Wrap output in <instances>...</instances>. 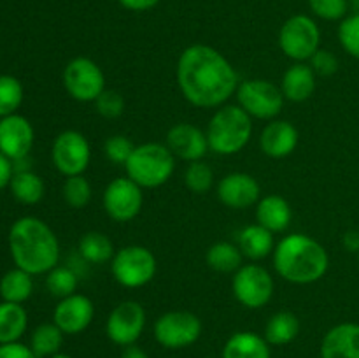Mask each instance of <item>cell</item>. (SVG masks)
Instances as JSON below:
<instances>
[{
  "label": "cell",
  "instance_id": "6da1fadb",
  "mask_svg": "<svg viewBox=\"0 0 359 358\" xmlns=\"http://www.w3.org/2000/svg\"><path fill=\"white\" fill-rule=\"evenodd\" d=\"M175 77L182 97L200 109L224 105L241 84L230 60L207 44H191L181 53Z\"/></svg>",
  "mask_w": 359,
  "mask_h": 358
},
{
  "label": "cell",
  "instance_id": "7a4b0ae2",
  "mask_svg": "<svg viewBox=\"0 0 359 358\" xmlns=\"http://www.w3.org/2000/svg\"><path fill=\"white\" fill-rule=\"evenodd\" d=\"M9 249L14 263L32 276L48 274L58 265L60 242L48 223L23 216L9 230Z\"/></svg>",
  "mask_w": 359,
  "mask_h": 358
},
{
  "label": "cell",
  "instance_id": "3957f363",
  "mask_svg": "<svg viewBox=\"0 0 359 358\" xmlns=\"http://www.w3.org/2000/svg\"><path fill=\"white\" fill-rule=\"evenodd\" d=\"M272 260L279 277L293 284L318 283L330 269V255L325 246L300 232L284 235L276 244Z\"/></svg>",
  "mask_w": 359,
  "mask_h": 358
},
{
  "label": "cell",
  "instance_id": "277c9868",
  "mask_svg": "<svg viewBox=\"0 0 359 358\" xmlns=\"http://www.w3.org/2000/svg\"><path fill=\"white\" fill-rule=\"evenodd\" d=\"M205 133L212 153L231 157L251 140L252 118L238 104L221 105L210 118Z\"/></svg>",
  "mask_w": 359,
  "mask_h": 358
},
{
  "label": "cell",
  "instance_id": "5b68a950",
  "mask_svg": "<svg viewBox=\"0 0 359 358\" xmlns=\"http://www.w3.org/2000/svg\"><path fill=\"white\" fill-rule=\"evenodd\" d=\"M126 175L140 188H160L175 171V157L167 144L144 142L135 146L125 165Z\"/></svg>",
  "mask_w": 359,
  "mask_h": 358
},
{
  "label": "cell",
  "instance_id": "8992f818",
  "mask_svg": "<svg viewBox=\"0 0 359 358\" xmlns=\"http://www.w3.org/2000/svg\"><path fill=\"white\" fill-rule=\"evenodd\" d=\"M156 256L149 248L140 244L123 246L111 260V272L123 288H142L156 276Z\"/></svg>",
  "mask_w": 359,
  "mask_h": 358
},
{
  "label": "cell",
  "instance_id": "52a82bcc",
  "mask_svg": "<svg viewBox=\"0 0 359 358\" xmlns=\"http://www.w3.org/2000/svg\"><path fill=\"white\" fill-rule=\"evenodd\" d=\"M279 48L293 62H307L321 48L319 25L307 14L287 18L279 30Z\"/></svg>",
  "mask_w": 359,
  "mask_h": 358
},
{
  "label": "cell",
  "instance_id": "ba28073f",
  "mask_svg": "<svg viewBox=\"0 0 359 358\" xmlns=\"http://www.w3.org/2000/svg\"><path fill=\"white\" fill-rule=\"evenodd\" d=\"M62 83L70 98L88 104L97 100L105 90V74L88 56H76L63 69Z\"/></svg>",
  "mask_w": 359,
  "mask_h": 358
},
{
  "label": "cell",
  "instance_id": "9c48e42d",
  "mask_svg": "<svg viewBox=\"0 0 359 358\" xmlns=\"http://www.w3.org/2000/svg\"><path fill=\"white\" fill-rule=\"evenodd\" d=\"M280 86L266 79L242 81L237 88V102L251 118L272 121L280 114L284 105Z\"/></svg>",
  "mask_w": 359,
  "mask_h": 358
},
{
  "label": "cell",
  "instance_id": "30bf717a",
  "mask_svg": "<svg viewBox=\"0 0 359 358\" xmlns=\"http://www.w3.org/2000/svg\"><path fill=\"white\" fill-rule=\"evenodd\" d=\"M273 277L259 263H245L231 277V291L241 305L248 309H262L272 300Z\"/></svg>",
  "mask_w": 359,
  "mask_h": 358
},
{
  "label": "cell",
  "instance_id": "8fae6325",
  "mask_svg": "<svg viewBox=\"0 0 359 358\" xmlns=\"http://www.w3.org/2000/svg\"><path fill=\"white\" fill-rule=\"evenodd\" d=\"M153 333L160 346L167 350H182L200 339L202 321L195 312L168 311L154 321Z\"/></svg>",
  "mask_w": 359,
  "mask_h": 358
},
{
  "label": "cell",
  "instance_id": "7c38bea8",
  "mask_svg": "<svg viewBox=\"0 0 359 358\" xmlns=\"http://www.w3.org/2000/svg\"><path fill=\"white\" fill-rule=\"evenodd\" d=\"M53 165L65 178L81 175L91 160V146L79 130H63L58 133L51 147Z\"/></svg>",
  "mask_w": 359,
  "mask_h": 358
},
{
  "label": "cell",
  "instance_id": "4fadbf2b",
  "mask_svg": "<svg viewBox=\"0 0 359 358\" xmlns=\"http://www.w3.org/2000/svg\"><path fill=\"white\" fill-rule=\"evenodd\" d=\"M144 193L135 181L126 178H116L105 186L102 195V206L105 214L118 223L135 220L142 211Z\"/></svg>",
  "mask_w": 359,
  "mask_h": 358
},
{
  "label": "cell",
  "instance_id": "5bb4252c",
  "mask_svg": "<svg viewBox=\"0 0 359 358\" xmlns=\"http://www.w3.org/2000/svg\"><path fill=\"white\" fill-rule=\"evenodd\" d=\"M146 309L137 300H123L109 312L105 333L116 346H132L146 329Z\"/></svg>",
  "mask_w": 359,
  "mask_h": 358
},
{
  "label": "cell",
  "instance_id": "9a60e30c",
  "mask_svg": "<svg viewBox=\"0 0 359 358\" xmlns=\"http://www.w3.org/2000/svg\"><path fill=\"white\" fill-rule=\"evenodd\" d=\"M217 200L230 209H249L262 199V186L248 172H230L217 183Z\"/></svg>",
  "mask_w": 359,
  "mask_h": 358
},
{
  "label": "cell",
  "instance_id": "2e32d148",
  "mask_svg": "<svg viewBox=\"0 0 359 358\" xmlns=\"http://www.w3.org/2000/svg\"><path fill=\"white\" fill-rule=\"evenodd\" d=\"M95 318V304L90 297L83 293H74L70 297L60 298L53 311V323L65 336H77L91 325Z\"/></svg>",
  "mask_w": 359,
  "mask_h": 358
},
{
  "label": "cell",
  "instance_id": "e0dca14e",
  "mask_svg": "<svg viewBox=\"0 0 359 358\" xmlns=\"http://www.w3.org/2000/svg\"><path fill=\"white\" fill-rule=\"evenodd\" d=\"M34 126L25 116L11 114L0 118V151L9 160L27 158L34 146Z\"/></svg>",
  "mask_w": 359,
  "mask_h": 358
},
{
  "label": "cell",
  "instance_id": "ac0fdd59",
  "mask_svg": "<svg viewBox=\"0 0 359 358\" xmlns=\"http://www.w3.org/2000/svg\"><path fill=\"white\" fill-rule=\"evenodd\" d=\"M168 150L172 151L175 158L181 160L191 161L202 160L209 151V140H207V133L200 130L198 126L191 125V123H175L170 126L167 132V140H165Z\"/></svg>",
  "mask_w": 359,
  "mask_h": 358
},
{
  "label": "cell",
  "instance_id": "d6986e66",
  "mask_svg": "<svg viewBox=\"0 0 359 358\" xmlns=\"http://www.w3.org/2000/svg\"><path fill=\"white\" fill-rule=\"evenodd\" d=\"M300 133L298 128L287 119H272L266 123L259 133V150L270 158H286L297 150Z\"/></svg>",
  "mask_w": 359,
  "mask_h": 358
},
{
  "label": "cell",
  "instance_id": "ffe728a7",
  "mask_svg": "<svg viewBox=\"0 0 359 358\" xmlns=\"http://www.w3.org/2000/svg\"><path fill=\"white\" fill-rule=\"evenodd\" d=\"M321 358H359V323L332 326L321 340Z\"/></svg>",
  "mask_w": 359,
  "mask_h": 358
},
{
  "label": "cell",
  "instance_id": "44dd1931",
  "mask_svg": "<svg viewBox=\"0 0 359 358\" xmlns=\"http://www.w3.org/2000/svg\"><path fill=\"white\" fill-rule=\"evenodd\" d=\"M293 209L284 197L277 193L262 197L256 204V223L265 227L272 234H280L290 228Z\"/></svg>",
  "mask_w": 359,
  "mask_h": 358
},
{
  "label": "cell",
  "instance_id": "7402d4cb",
  "mask_svg": "<svg viewBox=\"0 0 359 358\" xmlns=\"http://www.w3.org/2000/svg\"><path fill=\"white\" fill-rule=\"evenodd\" d=\"M316 79L318 76L309 63L294 62L284 72L283 81H280V91L286 100L305 102L314 95Z\"/></svg>",
  "mask_w": 359,
  "mask_h": 358
},
{
  "label": "cell",
  "instance_id": "603a6c76",
  "mask_svg": "<svg viewBox=\"0 0 359 358\" xmlns=\"http://www.w3.org/2000/svg\"><path fill=\"white\" fill-rule=\"evenodd\" d=\"M270 230H266L262 225H248L237 234V246L242 251L244 258L258 262V260L266 258L276 249V239Z\"/></svg>",
  "mask_w": 359,
  "mask_h": 358
},
{
  "label": "cell",
  "instance_id": "cb8c5ba5",
  "mask_svg": "<svg viewBox=\"0 0 359 358\" xmlns=\"http://www.w3.org/2000/svg\"><path fill=\"white\" fill-rule=\"evenodd\" d=\"M221 358H272L270 344L263 336L249 330L235 332L223 347Z\"/></svg>",
  "mask_w": 359,
  "mask_h": 358
},
{
  "label": "cell",
  "instance_id": "d4e9b609",
  "mask_svg": "<svg viewBox=\"0 0 359 358\" xmlns=\"http://www.w3.org/2000/svg\"><path fill=\"white\" fill-rule=\"evenodd\" d=\"M300 333V319L290 311H279L270 316L265 325V339L270 346H286Z\"/></svg>",
  "mask_w": 359,
  "mask_h": 358
},
{
  "label": "cell",
  "instance_id": "484cf974",
  "mask_svg": "<svg viewBox=\"0 0 359 358\" xmlns=\"http://www.w3.org/2000/svg\"><path fill=\"white\" fill-rule=\"evenodd\" d=\"M28 326V314L21 304L0 302V344L18 343Z\"/></svg>",
  "mask_w": 359,
  "mask_h": 358
},
{
  "label": "cell",
  "instance_id": "4316f807",
  "mask_svg": "<svg viewBox=\"0 0 359 358\" xmlns=\"http://www.w3.org/2000/svg\"><path fill=\"white\" fill-rule=\"evenodd\" d=\"M79 256L91 265H104L114 256V244L104 232H86L77 244Z\"/></svg>",
  "mask_w": 359,
  "mask_h": 358
},
{
  "label": "cell",
  "instance_id": "83f0119b",
  "mask_svg": "<svg viewBox=\"0 0 359 358\" xmlns=\"http://www.w3.org/2000/svg\"><path fill=\"white\" fill-rule=\"evenodd\" d=\"M244 255L238 249L237 244L228 241H219L214 242L205 253V262L207 265L210 267L216 272H223V274H233L241 269L244 263Z\"/></svg>",
  "mask_w": 359,
  "mask_h": 358
},
{
  "label": "cell",
  "instance_id": "f1b7e54d",
  "mask_svg": "<svg viewBox=\"0 0 359 358\" xmlns=\"http://www.w3.org/2000/svg\"><path fill=\"white\" fill-rule=\"evenodd\" d=\"M32 293H34L32 274L20 269V267L6 272L0 279V297L4 298V302L23 304L25 300L32 297Z\"/></svg>",
  "mask_w": 359,
  "mask_h": 358
},
{
  "label": "cell",
  "instance_id": "f546056e",
  "mask_svg": "<svg viewBox=\"0 0 359 358\" xmlns=\"http://www.w3.org/2000/svg\"><path fill=\"white\" fill-rule=\"evenodd\" d=\"M9 186L14 199L21 204H27V206H34V204L41 202L46 192L42 178L32 171L14 172L13 178H11Z\"/></svg>",
  "mask_w": 359,
  "mask_h": 358
},
{
  "label": "cell",
  "instance_id": "4dcf8cb0",
  "mask_svg": "<svg viewBox=\"0 0 359 358\" xmlns=\"http://www.w3.org/2000/svg\"><path fill=\"white\" fill-rule=\"evenodd\" d=\"M65 333L55 323H42L32 332L30 350L37 358H49L60 353Z\"/></svg>",
  "mask_w": 359,
  "mask_h": 358
},
{
  "label": "cell",
  "instance_id": "1f68e13d",
  "mask_svg": "<svg viewBox=\"0 0 359 358\" xmlns=\"http://www.w3.org/2000/svg\"><path fill=\"white\" fill-rule=\"evenodd\" d=\"M77 284H79V274L72 267L56 265L46 277V288L56 298H65L77 293Z\"/></svg>",
  "mask_w": 359,
  "mask_h": 358
},
{
  "label": "cell",
  "instance_id": "d6a6232c",
  "mask_svg": "<svg viewBox=\"0 0 359 358\" xmlns=\"http://www.w3.org/2000/svg\"><path fill=\"white\" fill-rule=\"evenodd\" d=\"M62 195L69 207H72V209H84L91 202L93 188H91L90 181L84 178V174L70 175L63 183Z\"/></svg>",
  "mask_w": 359,
  "mask_h": 358
},
{
  "label": "cell",
  "instance_id": "836d02e7",
  "mask_svg": "<svg viewBox=\"0 0 359 358\" xmlns=\"http://www.w3.org/2000/svg\"><path fill=\"white\" fill-rule=\"evenodd\" d=\"M23 102V86L14 76H0V118H6L16 112Z\"/></svg>",
  "mask_w": 359,
  "mask_h": 358
},
{
  "label": "cell",
  "instance_id": "e575fe53",
  "mask_svg": "<svg viewBox=\"0 0 359 358\" xmlns=\"http://www.w3.org/2000/svg\"><path fill=\"white\" fill-rule=\"evenodd\" d=\"M186 188L196 195H203L209 192L214 185V172L203 160L191 161L184 172Z\"/></svg>",
  "mask_w": 359,
  "mask_h": 358
},
{
  "label": "cell",
  "instance_id": "d590c367",
  "mask_svg": "<svg viewBox=\"0 0 359 358\" xmlns=\"http://www.w3.org/2000/svg\"><path fill=\"white\" fill-rule=\"evenodd\" d=\"M339 41L344 51L359 60V13H351L340 21Z\"/></svg>",
  "mask_w": 359,
  "mask_h": 358
},
{
  "label": "cell",
  "instance_id": "8d00e7d4",
  "mask_svg": "<svg viewBox=\"0 0 359 358\" xmlns=\"http://www.w3.org/2000/svg\"><path fill=\"white\" fill-rule=\"evenodd\" d=\"M133 150H135V144H133L126 135H121V133L107 137L104 142L105 158H107L111 164L123 165V167H125L126 161L130 160Z\"/></svg>",
  "mask_w": 359,
  "mask_h": 358
},
{
  "label": "cell",
  "instance_id": "74e56055",
  "mask_svg": "<svg viewBox=\"0 0 359 358\" xmlns=\"http://www.w3.org/2000/svg\"><path fill=\"white\" fill-rule=\"evenodd\" d=\"M314 16L325 21H342L349 14V0H309Z\"/></svg>",
  "mask_w": 359,
  "mask_h": 358
},
{
  "label": "cell",
  "instance_id": "f35d334b",
  "mask_svg": "<svg viewBox=\"0 0 359 358\" xmlns=\"http://www.w3.org/2000/svg\"><path fill=\"white\" fill-rule=\"evenodd\" d=\"M93 104L98 114L105 119H116L125 112V98H123V95L118 90L105 88Z\"/></svg>",
  "mask_w": 359,
  "mask_h": 358
},
{
  "label": "cell",
  "instance_id": "ab89813d",
  "mask_svg": "<svg viewBox=\"0 0 359 358\" xmlns=\"http://www.w3.org/2000/svg\"><path fill=\"white\" fill-rule=\"evenodd\" d=\"M309 65L312 67V70L316 72V76L321 77H330L339 70V58L333 55L330 49L319 48L318 51L312 55V58L309 60Z\"/></svg>",
  "mask_w": 359,
  "mask_h": 358
},
{
  "label": "cell",
  "instance_id": "60d3db41",
  "mask_svg": "<svg viewBox=\"0 0 359 358\" xmlns=\"http://www.w3.org/2000/svg\"><path fill=\"white\" fill-rule=\"evenodd\" d=\"M0 358H37L30 346L23 343H9V344H0Z\"/></svg>",
  "mask_w": 359,
  "mask_h": 358
},
{
  "label": "cell",
  "instance_id": "b9f144b4",
  "mask_svg": "<svg viewBox=\"0 0 359 358\" xmlns=\"http://www.w3.org/2000/svg\"><path fill=\"white\" fill-rule=\"evenodd\" d=\"M119 6L125 7L128 11H135V13H144L160 4V0H118Z\"/></svg>",
  "mask_w": 359,
  "mask_h": 358
},
{
  "label": "cell",
  "instance_id": "7bdbcfd3",
  "mask_svg": "<svg viewBox=\"0 0 359 358\" xmlns=\"http://www.w3.org/2000/svg\"><path fill=\"white\" fill-rule=\"evenodd\" d=\"M13 174H14L13 160H9V158L0 151V190L6 188V186L9 185Z\"/></svg>",
  "mask_w": 359,
  "mask_h": 358
},
{
  "label": "cell",
  "instance_id": "ee69618b",
  "mask_svg": "<svg viewBox=\"0 0 359 358\" xmlns=\"http://www.w3.org/2000/svg\"><path fill=\"white\" fill-rule=\"evenodd\" d=\"M342 246L351 253H359V232L347 230L342 235Z\"/></svg>",
  "mask_w": 359,
  "mask_h": 358
},
{
  "label": "cell",
  "instance_id": "f6af8a7d",
  "mask_svg": "<svg viewBox=\"0 0 359 358\" xmlns=\"http://www.w3.org/2000/svg\"><path fill=\"white\" fill-rule=\"evenodd\" d=\"M121 358H149V354H147L142 347L137 346V344H132V346H126L125 350H123Z\"/></svg>",
  "mask_w": 359,
  "mask_h": 358
},
{
  "label": "cell",
  "instance_id": "bcb514c9",
  "mask_svg": "<svg viewBox=\"0 0 359 358\" xmlns=\"http://www.w3.org/2000/svg\"><path fill=\"white\" fill-rule=\"evenodd\" d=\"M349 7L353 13H359V0H349Z\"/></svg>",
  "mask_w": 359,
  "mask_h": 358
},
{
  "label": "cell",
  "instance_id": "7dc6e473",
  "mask_svg": "<svg viewBox=\"0 0 359 358\" xmlns=\"http://www.w3.org/2000/svg\"><path fill=\"white\" fill-rule=\"evenodd\" d=\"M49 358H72V357H70V354H65V353H56Z\"/></svg>",
  "mask_w": 359,
  "mask_h": 358
},
{
  "label": "cell",
  "instance_id": "c3c4849f",
  "mask_svg": "<svg viewBox=\"0 0 359 358\" xmlns=\"http://www.w3.org/2000/svg\"><path fill=\"white\" fill-rule=\"evenodd\" d=\"M358 258H359V253H358Z\"/></svg>",
  "mask_w": 359,
  "mask_h": 358
}]
</instances>
